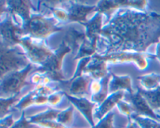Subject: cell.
Wrapping results in <instances>:
<instances>
[{"label": "cell", "mask_w": 160, "mask_h": 128, "mask_svg": "<svg viewBox=\"0 0 160 128\" xmlns=\"http://www.w3.org/2000/svg\"><path fill=\"white\" fill-rule=\"evenodd\" d=\"M111 73L112 80L109 82V92L111 94L123 90H127L130 94H134V91L131 87V77L129 75L117 76L114 73Z\"/></svg>", "instance_id": "obj_20"}, {"label": "cell", "mask_w": 160, "mask_h": 128, "mask_svg": "<svg viewBox=\"0 0 160 128\" xmlns=\"http://www.w3.org/2000/svg\"><path fill=\"white\" fill-rule=\"evenodd\" d=\"M29 63L26 54L19 52L17 48L7 47L1 42V79L9 73L23 70Z\"/></svg>", "instance_id": "obj_6"}, {"label": "cell", "mask_w": 160, "mask_h": 128, "mask_svg": "<svg viewBox=\"0 0 160 128\" xmlns=\"http://www.w3.org/2000/svg\"><path fill=\"white\" fill-rule=\"evenodd\" d=\"M16 121L14 120L12 114L6 116L4 118L1 119L0 121V128H11L13 126Z\"/></svg>", "instance_id": "obj_34"}, {"label": "cell", "mask_w": 160, "mask_h": 128, "mask_svg": "<svg viewBox=\"0 0 160 128\" xmlns=\"http://www.w3.org/2000/svg\"><path fill=\"white\" fill-rule=\"evenodd\" d=\"M107 63L108 62L103 59L102 55H94L92 61L84 69V74L88 73L94 80H102L109 74Z\"/></svg>", "instance_id": "obj_16"}, {"label": "cell", "mask_w": 160, "mask_h": 128, "mask_svg": "<svg viewBox=\"0 0 160 128\" xmlns=\"http://www.w3.org/2000/svg\"><path fill=\"white\" fill-rule=\"evenodd\" d=\"M34 69L31 63H29L24 69L20 71L12 72L6 75L1 79V96L12 97L20 94L21 89L24 86L31 85V82L27 81L28 74Z\"/></svg>", "instance_id": "obj_4"}, {"label": "cell", "mask_w": 160, "mask_h": 128, "mask_svg": "<svg viewBox=\"0 0 160 128\" xmlns=\"http://www.w3.org/2000/svg\"><path fill=\"white\" fill-rule=\"evenodd\" d=\"M60 111L56 110V109H49L47 111L41 113L37 114V115L32 116L28 117V120L31 124H37V123H41V122L45 121H56Z\"/></svg>", "instance_id": "obj_22"}, {"label": "cell", "mask_w": 160, "mask_h": 128, "mask_svg": "<svg viewBox=\"0 0 160 128\" xmlns=\"http://www.w3.org/2000/svg\"><path fill=\"white\" fill-rule=\"evenodd\" d=\"M131 118L137 122L141 128H160V123L159 121L153 120V119L138 116L137 114H133Z\"/></svg>", "instance_id": "obj_27"}, {"label": "cell", "mask_w": 160, "mask_h": 128, "mask_svg": "<svg viewBox=\"0 0 160 128\" xmlns=\"http://www.w3.org/2000/svg\"><path fill=\"white\" fill-rule=\"evenodd\" d=\"M126 128H141V126H139L137 122L134 121L131 118H130L128 119V124Z\"/></svg>", "instance_id": "obj_37"}, {"label": "cell", "mask_w": 160, "mask_h": 128, "mask_svg": "<svg viewBox=\"0 0 160 128\" xmlns=\"http://www.w3.org/2000/svg\"><path fill=\"white\" fill-rule=\"evenodd\" d=\"M125 97L134 108V112H135L134 114L160 121L158 114H156V112H155V111L150 107L148 103L147 102L145 98L141 95L140 92L138 91L137 93L134 94L129 93V95H125Z\"/></svg>", "instance_id": "obj_13"}, {"label": "cell", "mask_w": 160, "mask_h": 128, "mask_svg": "<svg viewBox=\"0 0 160 128\" xmlns=\"http://www.w3.org/2000/svg\"><path fill=\"white\" fill-rule=\"evenodd\" d=\"M158 116H159V120H160V114H158Z\"/></svg>", "instance_id": "obj_39"}, {"label": "cell", "mask_w": 160, "mask_h": 128, "mask_svg": "<svg viewBox=\"0 0 160 128\" xmlns=\"http://www.w3.org/2000/svg\"><path fill=\"white\" fill-rule=\"evenodd\" d=\"M125 96V93L123 91H119L115 93L111 94L108 98L102 103L98 109H96L94 113V118L98 120H101L104 118L108 113L112 112V109L118 105L120 101H122L123 97Z\"/></svg>", "instance_id": "obj_17"}, {"label": "cell", "mask_w": 160, "mask_h": 128, "mask_svg": "<svg viewBox=\"0 0 160 128\" xmlns=\"http://www.w3.org/2000/svg\"><path fill=\"white\" fill-rule=\"evenodd\" d=\"M96 48L97 44L93 43L89 39L86 38L85 41L81 45V48H80L79 51L77 53L76 57L73 59V60H78V59L81 60V59H84V58L92 57L94 55L96 54L95 53Z\"/></svg>", "instance_id": "obj_25"}, {"label": "cell", "mask_w": 160, "mask_h": 128, "mask_svg": "<svg viewBox=\"0 0 160 128\" xmlns=\"http://www.w3.org/2000/svg\"><path fill=\"white\" fill-rule=\"evenodd\" d=\"M31 9H34L31 2L23 1V0H10V1H6L5 12L11 14L12 17H15L16 15L19 16L21 17L24 23L31 18Z\"/></svg>", "instance_id": "obj_14"}, {"label": "cell", "mask_w": 160, "mask_h": 128, "mask_svg": "<svg viewBox=\"0 0 160 128\" xmlns=\"http://www.w3.org/2000/svg\"><path fill=\"white\" fill-rule=\"evenodd\" d=\"M63 9L68 12L69 22H78L80 23H87V17L91 12H98L97 6H85L77 2H63Z\"/></svg>", "instance_id": "obj_12"}, {"label": "cell", "mask_w": 160, "mask_h": 128, "mask_svg": "<svg viewBox=\"0 0 160 128\" xmlns=\"http://www.w3.org/2000/svg\"><path fill=\"white\" fill-rule=\"evenodd\" d=\"M104 60L112 64L123 63V62H134L140 70H144L148 66V59H156V56L146 53L128 52H120L110 53L107 55H102Z\"/></svg>", "instance_id": "obj_8"}, {"label": "cell", "mask_w": 160, "mask_h": 128, "mask_svg": "<svg viewBox=\"0 0 160 128\" xmlns=\"http://www.w3.org/2000/svg\"><path fill=\"white\" fill-rule=\"evenodd\" d=\"M86 38L87 36L85 33L81 32L73 27H70L66 30L64 39L62 41L72 50V52L74 53L75 52L79 51L81 45Z\"/></svg>", "instance_id": "obj_19"}, {"label": "cell", "mask_w": 160, "mask_h": 128, "mask_svg": "<svg viewBox=\"0 0 160 128\" xmlns=\"http://www.w3.org/2000/svg\"><path fill=\"white\" fill-rule=\"evenodd\" d=\"M102 89V84L101 81H98V80H94L93 81H92L89 86V90H90L91 94L92 95H95L97 94H98L100 92Z\"/></svg>", "instance_id": "obj_36"}, {"label": "cell", "mask_w": 160, "mask_h": 128, "mask_svg": "<svg viewBox=\"0 0 160 128\" xmlns=\"http://www.w3.org/2000/svg\"><path fill=\"white\" fill-rule=\"evenodd\" d=\"M137 80H138L144 87L147 89V91L156 90L160 87V75L156 73H150V74L144 75V76H138Z\"/></svg>", "instance_id": "obj_23"}, {"label": "cell", "mask_w": 160, "mask_h": 128, "mask_svg": "<svg viewBox=\"0 0 160 128\" xmlns=\"http://www.w3.org/2000/svg\"><path fill=\"white\" fill-rule=\"evenodd\" d=\"M63 95H65L63 91H57L56 93L52 94L51 95L48 96V103L51 106H56L60 102Z\"/></svg>", "instance_id": "obj_33"}, {"label": "cell", "mask_w": 160, "mask_h": 128, "mask_svg": "<svg viewBox=\"0 0 160 128\" xmlns=\"http://www.w3.org/2000/svg\"><path fill=\"white\" fill-rule=\"evenodd\" d=\"M138 91L140 92L153 110L160 109V87L152 91L143 90L140 87H138Z\"/></svg>", "instance_id": "obj_21"}, {"label": "cell", "mask_w": 160, "mask_h": 128, "mask_svg": "<svg viewBox=\"0 0 160 128\" xmlns=\"http://www.w3.org/2000/svg\"><path fill=\"white\" fill-rule=\"evenodd\" d=\"M73 106H70L65 110L60 111L56 121L65 126H69L72 124L73 120Z\"/></svg>", "instance_id": "obj_28"}, {"label": "cell", "mask_w": 160, "mask_h": 128, "mask_svg": "<svg viewBox=\"0 0 160 128\" xmlns=\"http://www.w3.org/2000/svg\"><path fill=\"white\" fill-rule=\"evenodd\" d=\"M114 112H110L101 120H99L93 128H114Z\"/></svg>", "instance_id": "obj_30"}, {"label": "cell", "mask_w": 160, "mask_h": 128, "mask_svg": "<svg viewBox=\"0 0 160 128\" xmlns=\"http://www.w3.org/2000/svg\"><path fill=\"white\" fill-rule=\"evenodd\" d=\"M72 52V50L67 46V44L62 41L59 48L55 51L54 54L50 56L37 70L34 72H39L46 74L52 81H65V77L62 71V59L64 56L68 53Z\"/></svg>", "instance_id": "obj_5"}, {"label": "cell", "mask_w": 160, "mask_h": 128, "mask_svg": "<svg viewBox=\"0 0 160 128\" xmlns=\"http://www.w3.org/2000/svg\"><path fill=\"white\" fill-rule=\"evenodd\" d=\"M111 77H112V73H109L107 76L101 80L102 89L99 93L95 95H92V102L101 105L108 98V93L109 92V82H110Z\"/></svg>", "instance_id": "obj_24"}, {"label": "cell", "mask_w": 160, "mask_h": 128, "mask_svg": "<svg viewBox=\"0 0 160 128\" xmlns=\"http://www.w3.org/2000/svg\"><path fill=\"white\" fill-rule=\"evenodd\" d=\"M25 35L30 34L32 38L45 39L56 32L63 31L62 27H59L52 20L45 18L42 14H32L31 18L23 24Z\"/></svg>", "instance_id": "obj_3"}, {"label": "cell", "mask_w": 160, "mask_h": 128, "mask_svg": "<svg viewBox=\"0 0 160 128\" xmlns=\"http://www.w3.org/2000/svg\"><path fill=\"white\" fill-rule=\"evenodd\" d=\"M156 59H159L160 62V42L157 44V48H156Z\"/></svg>", "instance_id": "obj_38"}, {"label": "cell", "mask_w": 160, "mask_h": 128, "mask_svg": "<svg viewBox=\"0 0 160 128\" xmlns=\"http://www.w3.org/2000/svg\"><path fill=\"white\" fill-rule=\"evenodd\" d=\"M92 57H87L81 59L73 77L68 81L59 82V88L64 93L77 98H83L88 95L89 86L92 78L89 75H84V71L85 67L92 61Z\"/></svg>", "instance_id": "obj_2"}, {"label": "cell", "mask_w": 160, "mask_h": 128, "mask_svg": "<svg viewBox=\"0 0 160 128\" xmlns=\"http://www.w3.org/2000/svg\"><path fill=\"white\" fill-rule=\"evenodd\" d=\"M117 107H118V109L120 110V112H121L122 114L126 116H128V119L131 118V116H132L133 114L135 113V112H134V108L131 106V103H128L127 102V101H123V100L118 103Z\"/></svg>", "instance_id": "obj_31"}, {"label": "cell", "mask_w": 160, "mask_h": 128, "mask_svg": "<svg viewBox=\"0 0 160 128\" xmlns=\"http://www.w3.org/2000/svg\"><path fill=\"white\" fill-rule=\"evenodd\" d=\"M56 88L48 85H37L34 91L23 97L19 103L14 106L15 110H23L32 105H45L48 103V96L54 93Z\"/></svg>", "instance_id": "obj_9"}, {"label": "cell", "mask_w": 160, "mask_h": 128, "mask_svg": "<svg viewBox=\"0 0 160 128\" xmlns=\"http://www.w3.org/2000/svg\"><path fill=\"white\" fill-rule=\"evenodd\" d=\"M20 45L26 51L28 59L34 63L41 66L55 52V51L45 45V42H35L31 37H23Z\"/></svg>", "instance_id": "obj_7"}, {"label": "cell", "mask_w": 160, "mask_h": 128, "mask_svg": "<svg viewBox=\"0 0 160 128\" xmlns=\"http://www.w3.org/2000/svg\"><path fill=\"white\" fill-rule=\"evenodd\" d=\"M148 2L138 1V0H106L100 1L98 2V12L101 14H106L108 22L110 21L112 12L117 9L121 7H131L139 9L141 11H145Z\"/></svg>", "instance_id": "obj_11"}, {"label": "cell", "mask_w": 160, "mask_h": 128, "mask_svg": "<svg viewBox=\"0 0 160 128\" xmlns=\"http://www.w3.org/2000/svg\"><path fill=\"white\" fill-rule=\"evenodd\" d=\"M22 98H22L21 94H18V95H16L14 96L9 97L7 98H1V99H0V102H1V119L6 116L11 106H12L13 105L16 106L17 105L16 103L19 101V100H21Z\"/></svg>", "instance_id": "obj_26"}, {"label": "cell", "mask_w": 160, "mask_h": 128, "mask_svg": "<svg viewBox=\"0 0 160 128\" xmlns=\"http://www.w3.org/2000/svg\"><path fill=\"white\" fill-rule=\"evenodd\" d=\"M33 126H34L30 123L28 119L25 116L24 112H23L20 120L16 121V123L11 128H33Z\"/></svg>", "instance_id": "obj_32"}, {"label": "cell", "mask_w": 160, "mask_h": 128, "mask_svg": "<svg viewBox=\"0 0 160 128\" xmlns=\"http://www.w3.org/2000/svg\"><path fill=\"white\" fill-rule=\"evenodd\" d=\"M84 25L86 27L85 34L87 38L92 42L98 44L100 40V35L102 31V14L97 12L95 17L91 20H88Z\"/></svg>", "instance_id": "obj_18"}, {"label": "cell", "mask_w": 160, "mask_h": 128, "mask_svg": "<svg viewBox=\"0 0 160 128\" xmlns=\"http://www.w3.org/2000/svg\"><path fill=\"white\" fill-rule=\"evenodd\" d=\"M36 125L40 126L41 128H67L57 121H45L37 123Z\"/></svg>", "instance_id": "obj_35"}, {"label": "cell", "mask_w": 160, "mask_h": 128, "mask_svg": "<svg viewBox=\"0 0 160 128\" xmlns=\"http://www.w3.org/2000/svg\"><path fill=\"white\" fill-rule=\"evenodd\" d=\"M1 31V42L7 47L12 48L17 44L21 42V39L24 37V31L23 27L15 24L12 20V17L8 16L0 25Z\"/></svg>", "instance_id": "obj_10"}, {"label": "cell", "mask_w": 160, "mask_h": 128, "mask_svg": "<svg viewBox=\"0 0 160 128\" xmlns=\"http://www.w3.org/2000/svg\"><path fill=\"white\" fill-rule=\"evenodd\" d=\"M106 53L133 51L145 53L151 45L160 42V13L121 9L101 32Z\"/></svg>", "instance_id": "obj_1"}, {"label": "cell", "mask_w": 160, "mask_h": 128, "mask_svg": "<svg viewBox=\"0 0 160 128\" xmlns=\"http://www.w3.org/2000/svg\"><path fill=\"white\" fill-rule=\"evenodd\" d=\"M64 95L69 100V101L72 103L73 106H75V108H77L80 111V112L84 116V118L90 123L92 128H93L95 126V121H94L93 109H95L97 104L92 102L85 98H77V97L71 96L66 93H64Z\"/></svg>", "instance_id": "obj_15"}, {"label": "cell", "mask_w": 160, "mask_h": 128, "mask_svg": "<svg viewBox=\"0 0 160 128\" xmlns=\"http://www.w3.org/2000/svg\"><path fill=\"white\" fill-rule=\"evenodd\" d=\"M52 80L47 76L46 74L39 72H34L31 77V84H35L38 85H47L48 83L51 82Z\"/></svg>", "instance_id": "obj_29"}]
</instances>
